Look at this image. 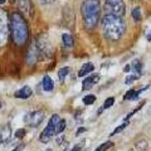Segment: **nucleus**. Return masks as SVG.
Here are the masks:
<instances>
[{
  "label": "nucleus",
  "instance_id": "obj_3",
  "mask_svg": "<svg viewBox=\"0 0 151 151\" xmlns=\"http://www.w3.org/2000/svg\"><path fill=\"white\" fill-rule=\"evenodd\" d=\"M81 14L84 28L92 30L97 27L101 17V3L100 0H83L81 6Z\"/></svg>",
  "mask_w": 151,
  "mask_h": 151
},
{
  "label": "nucleus",
  "instance_id": "obj_7",
  "mask_svg": "<svg viewBox=\"0 0 151 151\" xmlns=\"http://www.w3.org/2000/svg\"><path fill=\"white\" fill-rule=\"evenodd\" d=\"M44 117H45L44 111L38 110V111L28 113V115L24 117V122L29 125L30 127H38L42 124V122L44 121Z\"/></svg>",
  "mask_w": 151,
  "mask_h": 151
},
{
  "label": "nucleus",
  "instance_id": "obj_29",
  "mask_svg": "<svg viewBox=\"0 0 151 151\" xmlns=\"http://www.w3.org/2000/svg\"><path fill=\"white\" fill-rule=\"evenodd\" d=\"M130 70H131V65H130V64L125 65V68H124V72H130Z\"/></svg>",
  "mask_w": 151,
  "mask_h": 151
},
{
  "label": "nucleus",
  "instance_id": "obj_6",
  "mask_svg": "<svg viewBox=\"0 0 151 151\" xmlns=\"http://www.w3.org/2000/svg\"><path fill=\"white\" fill-rule=\"evenodd\" d=\"M9 30H10V27H9L6 12L0 9V47L6 44L8 37H9Z\"/></svg>",
  "mask_w": 151,
  "mask_h": 151
},
{
  "label": "nucleus",
  "instance_id": "obj_20",
  "mask_svg": "<svg viewBox=\"0 0 151 151\" xmlns=\"http://www.w3.org/2000/svg\"><path fill=\"white\" fill-rule=\"evenodd\" d=\"M94 101H96V96H94V94H87L86 97H83V103L87 106L94 103Z\"/></svg>",
  "mask_w": 151,
  "mask_h": 151
},
{
  "label": "nucleus",
  "instance_id": "obj_23",
  "mask_svg": "<svg viewBox=\"0 0 151 151\" xmlns=\"http://www.w3.org/2000/svg\"><path fill=\"white\" fill-rule=\"evenodd\" d=\"M113 103H115V98H113V97H108L107 100L103 102V108H105V110H106V108H110V107L113 106Z\"/></svg>",
  "mask_w": 151,
  "mask_h": 151
},
{
  "label": "nucleus",
  "instance_id": "obj_12",
  "mask_svg": "<svg viewBox=\"0 0 151 151\" xmlns=\"http://www.w3.org/2000/svg\"><path fill=\"white\" fill-rule=\"evenodd\" d=\"M32 94H33L32 88L29 86H24V87L19 88L18 91H15V93H14V97L19 98V100H27V98H29Z\"/></svg>",
  "mask_w": 151,
  "mask_h": 151
},
{
  "label": "nucleus",
  "instance_id": "obj_17",
  "mask_svg": "<svg viewBox=\"0 0 151 151\" xmlns=\"http://www.w3.org/2000/svg\"><path fill=\"white\" fill-rule=\"evenodd\" d=\"M62 42H63V45L65 47V48H68V49L72 48L73 44H74L72 35H70V34H67V33H64V34L62 35Z\"/></svg>",
  "mask_w": 151,
  "mask_h": 151
},
{
  "label": "nucleus",
  "instance_id": "obj_32",
  "mask_svg": "<svg viewBox=\"0 0 151 151\" xmlns=\"http://www.w3.org/2000/svg\"><path fill=\"white\" fill-rule=\"evenodd\" d=\"M73 150H81V145H77V146H74Z\"/></svg>",
  "mask_w": 151,
  "mask_h": 151
},
{
  "label": "nucleus",
  "instance_id": "obj_14",
  "mask_svg": "<svg viewBox=\"0 0 151 151\" xmlns=\"http://www.w3.org/2000/svg\"><path fill=\"white\" fill-rule=\"evenodd\" d=\"M145 89H147V87L144 88V89H141V91H135V89H130L129 92H126L125 93V96H124V100H127V101H136L139 98L140 96V93L145 91Z\"/></svg>",
  "mask_w": 151,
  "mask_h": 151
},
{
  "label": "nucleus",
  "instance_id": "obj_31",
  "mask_svg": "<svg viewBox=\"0 0 151 151\" xmlns=\"http://www.w3.org/2000/svg\"><path fill=\"white\" fill-rule=\"evenodd\" d=\"M146 38H147V40H150V42H151V32H150V33H147V35H146Z\"/></svg>",
  "mask_w": 151,
  "mask_h": 151
},
{
  "label": "nucleus",
  "instance_id": "obj_19",
  "mask_svg": "<svg viewBox=\"0 0 151 151\" xmlns=\"http://www.w3.org/2000/svg\"><path fill=\"white\" fill-rule=\"evenodd\" d=\"M132 18H134L135 22H140L141 19H142V15H141V9L139 6L132 9Z\"/></svg>",
  "mask_w": 151,
  "mask_h": 151
},
{
  "label": "nucleus",
  "instance_id": "obj_21",
  "mask_svg": "<svg viewBox=\"0 0 151 151\" xmlns=\"http://www.w3.org/2000/svg\"><path fill=\"white\" fill-rule=\"evenodd\" d=\"M135 147H136V150H146V149H147V141H146V140L137 141L136 145H135Z\"/></svg>",
  "mask_w": 151,
  "mask_h": 151
},
{
  "label": "nucleus",
  "instance_id": "obj_13",
  "mask_svg": "<svg viewBox=\"0 0 151 151\" xmlns=\"http://www.w3.org/2000/svg\"><path fill=\"white\" fill-rule=\"evenodd\" d=\"M12 135V130L10 127H9V125L4 126L1 130H0V144H5L9 141V137H10Z\"/></svg>",
  "mask_w": 151,
  "mask_h": 151
},
{
  "label": "nucleus",
  "instance_id": "obj_28",
  "mask_svg": "<svg viewBox=\"0 0 151 151\" xmlns=\"http://www.w3.org/2000/svg\"><path fill=\"white\" fill-rule=\"evenodd\" d=\"M42 5H49V4H53L55 0H38Z\"/></svg>",
  "mask_w": 151,
  "mask_h": 151
},
{
  "label": "nucleus",
  "instance_id": "obj_30",
  "mask_svg": "<svg viewBox=\"0 0 151 151\" xmlns=\"http://www.w3.org/2000/svg\"><path fill=\"white\" fill-rule=\"evenodd\" d=\"M86 131V129H84V127H82V129H79L78 131H77V135H79V134H82V132H84Z\"/></svg>",
  "mask_w": 151,
  "mask_h": 151
},
{
  "label": "nucleus",
  "instance_id": "obj_24",
  "mask_svg": "<svg viewBox=\"0 0 151 151\" xmlns=\"http://www.w3.org/2000/svg\"><path fill=\"white\" fill-rule=\"evenodd\" d=\"M139 79V74H131V76H127L126 79H125V84H131L134 81Z\"/></svg>",
  "mask_w": 151,
  "mask_h": 151
},
{
  "label": "nucleus",
  "instance_id": "obj_27",
  "mask_svg": "<svg viewBox=\"0 0 151 151\" xmlns=\"http://www.w3.org/2000/svg\"><path fill=\"white\" fill-rule=\"evenodd\" d=\"M127 125H129V122H125V124H122L121 126H119V127H117V129H116L115 131L112 132V136H113V135H116V134H119V132H121L122 130L125 129V127H127Z\"/></svg>",
  "mask_w": 151,
  "mask_h": 151
},
{
  "label": "nucleus",
  "instance_id": "obj_4",
  "mask_svg": "<svg viewBox=\"0 0 151 151\" xmlns=\"http://www.w3.org/2000/svg\"><path fill=\"white\" fill-rule=\"evenodd\" d=\"M65 125H67L65 120L60 119L59 115H53L50 117V120L48 121L47 127L42 131V134L39 135V141L42 144L49 142V141L53 139L55 135L62 134V132L65 130Z\"/></svg>",
  "mask_w": 151,
  "mask_h": 151
},
{
  "label": "nucleus",
  "instance_id": "obj_26",
  "mask_svg": "<svg viewBox=\"0 0 151 151\" xmlns=\"http://www.w3.org/2000/svg\"><path fill=\"white\" fill-rule=\"evenodd\" d=\"M25 135H27L25 129H19V130L15 131V137L17 139H23V137H25Z\"/></svg>",
  "mask_w": 151,
  "mask_h": 151
},
{
  "label": "nucleus",
  "instance_id": "obj_22",
  "mask_svg": "<svg viewBox=\"0 0 151 151\" xmlns=\"http://www.w3.org/2000/svg\"><path fill=\"white\" fill-rule=\"evenodd\" d=\"M112 146H113V142H112V141H107V142L102 144L101 146H98V147L96 149V151H105V150H108L110 147H112Z\"/></svg>",
  "mask_w": 151,
  "mask_h": 151
},
{
  "label": "nucleus",
  "instance_id": "obj_15",
  "mask_svg": "<svg viewBox=\"0 0 151 151\" xmlns=\"http://www.w3.org/2000/svg\"><path fill=\"white\" fill-rule=\"evenodd\" d=\"M42 86H43V89L45 92H50V91H53V88H54V82H53V79H52L49 76H44L43 82H42Z\"/></svg>",
  "mask_w": 151,
  "mask_h": 151
},
{
  "label": "nucleus",
  "instance_id": "obj_2",
  "mask_svg": "<svg viewBox=\"0 0 151 151\" xmlns=\"http://www.w3.org/2000/svg\"><path fill=\"white\" fill-rule=\"evenodd\" d=\"M13 42L17 45H24L29 39V27L25 18L20 13H14L9 20Z\"/></svg>",
  "mask_w": 151,
  "mask_h": 151
},
{
  "label": "nucleus",
  "instance_id": "obj_5",
  "mask_svg": "<svg viewBox=\"0 0 151 151\" xmlns=\"http://www.w3.org/2000/svg\"><path fill=\"white\" fill-rule=\"evenodd\" d=\"M105 13L113 15L124 17L125 15V3L124 0H106L105 1Z\"/></svg>",
  "mask_w": 151,
  "mask_h": 151
},
{
  "label": "nucleus",
  "instance_id": "obj_10",
  "mask_svg": "<svg viewBox=\"0 0 151 151\" xmlns=\"http://www.w3.org/2000/svg\"><path fill=\"white\" fill-rule=\"evenodd\" d=\"M38 57H39V50H38L37 43L33 42V43L30 44L29 50H28V54H27V63L29 65L35 64L37 60H38Z\"/></svg>",
  "mask_w": 151,
  "mask_h": 151
},
{
  "label": "nucleus",
  "instance_id": "obj_9",
  "mask_svg": "<svg viewBox=\"0 0 151 151\" xmlns=\"http://www.w3.org/2000/svg\"><path fill=\"white\" fill-rule=\"evenodd\" d=\"M18 8L22 12L23 17L25 15V17L33 18V15H34V6H33L30 0H18Z\"/></svg>",
  "mask_w": 151,
  "mask_h": 151
},
{
  "label": "nucleus",
  "instance_id": "obj_25",
  "mask_svg": "<svg viewBox=\"0 0 151 151\" xmlns=\"http://www.w3.org/2000/svg\"><path fill=\"white\" fill-rule=\"evenodd\" d=\"M132 65H134V67H131V69H134L136 72V74L140 76V73H141V63H140V60H135Z\"/></svg>",
  "mask_w": 151,
  "mask_h": 151
},
{
  "label": "nucleus",
  "instance_id": "obj_11",
  "mask_svg": "<svg viewBox=\"0 0 151 151\" xmlns=\"http://www.w3.org/2000/svg\"><path fill=\"white\" fill-rule=\"evenodd\" d=\"M98 81H100V74H92V76H88V77H86L83 79L82 82V89L83 91H88V89L93 88L94 86H96V83H98Z\"/></svg>",
  "mask_w": 151,
  "mask_h": 151
},
{
  "label": "nucleus",
  "instance_id": "obj_8",
  "mask_svg": "<svg viewBox=\"0 0 151 151\" xmlns=\"http://www.w3.org/2000/svg\"><path fill=\"white\" fill-rule=\"evenodd\" d=\"M38 50H39V55H45V57H50L53 54V48L49 43V40L47 39V37L42 35L40 38H38L35 40Z\"/></svg>",
  "mask_w": 151,
  "mask_h": 151
},
{
  "label": "nucleus",
  "instance_id": "obj_1",
  "mask_svg": "<svg viewBox=\"0 0 151 151\" xmlns=\"http://www.w3.org/2000/svg\"><path fill=\"white\" fill-rule=\"evenodd\" d=\"M102 33L106 39L116 42L124 37L126 32V24L122 17L113 15V14L105 13V15L101 19Z\"/></svg>",
  "mask_w": 151,
  "mask_h": 151
},
{
  "label": "nucleus",
  "instance_id": "obj_33",
  "mask_svg": "<svg viewBox=\"0 0 151 151\" xmlns=\"http://www.w3.org/2000/svg\"><path fill=\"white\" fill-rule=\"evenodd\" d=\"M5 1H6V0H0V4L3 5V4H5Z\"/></svg>",
  "mask_w": 151,
  "mask_h": 151
},
{
  "label": "nucleus",
  "instance_id": "obj_16",
  "mask_svg": "<svg viewBox=\"0 0 151 151\" xmlns=\"http://www.w3.org/2000/svg\"><path fill=\"white\" fill-rule=\"evenodd\" d=\"M93 69H94L93 63H86V64H83L82 68L79 69V72H78V77H86V76L91 73Z\"/></svg>",
  "mask_w": 151,
  "mask_h": 151
},
{
  "label": "nucleus",
  "instance_id": "obj_18",
  "mask_svg": "<svg viewBox=\"0 0 151 151\" xmlns=\"http://www.w3.org/2000/svg\"><path fill=\"white\" fill-rule=\"evenodd\" d=\"M69 74V67H63V68H60L58 70V78H59V81L60 82H64V79L65 77Z\"/></svg>",
  "mask_w": 151,
  "mask_h": 151
}]
</instances>
